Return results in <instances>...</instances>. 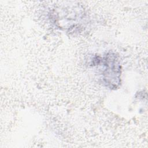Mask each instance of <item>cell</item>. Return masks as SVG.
<instances>
[{"label": "cell", "mask_w": 148, "mask_h": 148, "mask_svg": "<svg viewBox=\"0 0 148 148\" xmlns=\"http://www.w3.org/2000/svg\"><path fill=\"white\" fill-rule=\"evenodd\" d=\"M98 61L102 65V79L104 83L110 88H116L120 82L121 66L116 56L113 53H108Z\"/></svg>", "instance_id": "1"}]
</instances>
